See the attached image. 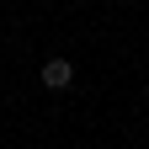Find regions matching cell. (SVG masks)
<instances>
[{
  "label": "cell",
  "instance_id": "1",
  "mask_svg": "<svg viewBox=\"0 0 149 149\" xmlns=\"http://www.w3.org/2000/svg\"><path fill=\"white\" fill-rule=\"evenodd\" d=\"M69 80H74V64H69V59H48V64H43V85H48V91H64Z\"/></svg>",
  "mask_w": 149,
  "mask_h": 149
},
{
  "label": "cell",
  "instance_id": "2",
  "mask_svg": "<svg viewBox=\"0 0 149 149\" xmlns=\"http://www.w3.org/2000/svg\"><path fill=\"white\" fill-rule=\"evenodd\" d=\"M74 6H91V0H74Z\"/></svg>",
  "mask_w": 149,
  "mask_h": 149
},
{
  "label": "cell",
  "instance_id": "3",
  "mask_svg": "<svg viewBox=\"0 0 149 149\" xmlns=\"http://www.w3.org/2000/svg\"><path fill=\"white\" fill-rule=\"evenodd\" d=\"M144 101H149V85H144Z\"/></svg>",
  "mask_w": 149,
  "mask_h": 149
}]
</instances>
